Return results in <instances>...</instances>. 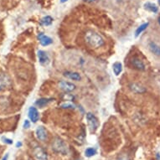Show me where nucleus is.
Wrapping results in <instances>:
<instances>
[{"label": "nucleus", "instance_id": "f257e3e1", "mask_svg": "<svg viewBox=\"0 0 160 160\" xmlns=\"http://www.w3.org/2000/svg\"><path fill=\"white\" fill-rule=\"evenodd\" d=\"M84 39L87 45L92 49H98L105 45V40L102 36L93 30H87L85 33Z\"/></svg>", "mask_w": 160, "mask_h": 160}, {"label": "nucleus", "instance_id": "f03ea898", "mask_svg": "<svg viewBox=\"0 0 160 160\" xmlns=\"http://www.w3.org/2000/svg\"><path fill=\"white\" fill-rule=\"evenodd\" d=\"M52 150L56 153L62 155L68 154L69 148L68 145L66 143L63 139L61 138H55L52 142Z\"/></svg>", "mask_w": 160, "mask_h": 160}, {"label": "nucleus", "instance_id": "7ed1b4c3", "mask_svg": "<svg viewBox=\"0 0 160 160\" xmlns=\"http://www.w3.org/2000/svg\"><path fill=\"white\" fill-rule=\"evenodd\" d=\"M87 120L90 132H95L97 130V128H99L98 119L96 118V116L94 114H92V112H88L87 114Z\"/></svg>", "mask_w": 160, "mask_h": 160}, {"label": "nucleus", "instance_id": "20e7f679", "mask_svg": "<svg viewBox=\"0 0 160 160\" xmlns=\"http://www.w3.org/2000/svg\"><path fill=\"white\" fill-rule=\"evenodd\" d=\"M33 156L35 160H48L47 152L40 146H36L34 148Z\"/></svg>", "mask_w": 160, "mask_h": 160}, {"label": "nucleus", "instance_id": "39448f33", "mask_svg": "<svg viewBox=\"0 0 160 160\" xmlns=\"http://www.w3.org/2000/svg\"><path fill=\"white\" fill-rule=\"evenodd\" d=\"M11 80L9 76L5 73L0 74V92H3L4 90L10 87Z\"/></svg>", "mask_w": 160, "mask_h": 160}, {"label": "nucleus", "instance_id": "423d86ee", "mask_svg": "<svg viewBox=\"0 0 160 160\" xmlns=\"http://www.w3.org/2000/svg\"><path fill=\"white\" fill-rule=\"evenodd\" d=\"M35 136L37 139L40 142H45L48 138V132L43 126H39L37 128L35 131Z\"/></svg>", "mask_w": 160, "mask_h": 160}, {"label": "nucleus", "instance_id": "0eeeda50", "mask_svg": "<svg viewBox=\"0 0 160 160\" xmlns=\"http://www.w3.org/2000/svg\"><path fill=\"white\" fill-rule=\"evenodd\" d=\"M129 89L136 94H143L147 92V89L143 86L138 84V83H135V82L129 85Z\"/></svg>", "mask_w": 160, "mask_h": 160}, {"label": "nucleus", "instance_id": "6e6552de", "mask_svg": "<svg viewBox=\"0 0 160 160\" xmlns=\"http://www.w3.org/2000/svg\"><path fill=\"white\" fill-rule=\"evenodd\" d=\"M131 64L132 66H133L134 68L138 70V71H145L146 69V66H145L144 63L142 62V61L141 59H139L138 57H133L131 60Z\"/></svg>", "mask_w": 160, "mask_h": 160}, {"label": "nucleus", "instance_id": "1a4fd4ad", "mask_svg": "<svg viewBox=\"0 0 160 160\" xmlns=\"http://www.w3.org/2000/svg\"><path fill=\"white\" fill-rule=\"evenodd\" d=\"M59 87L65 92H71L76 90V86L73 83L66 82V81H62V82H60L59 83Z\"/></svg>", "mask_w": 160, "mask_h": 160}, {"label": "nucleus", "instance_id": "9d476101", "mask_svg": "<svg viewBox=\"0 0 160 160\" xmlns=\"http://www.w3.org/2000/svg\"><path fill=\"white\" fill-rule=\"evenodd\" d=\"M29 118L30 119V121L32 122H37L39 121V112L37 110V108H34V107H31V108H29Z\"/></svg>", "mask_w": 160, "mask_h": 160}, {"label": "nucleus", "instance_id": "9b49d317", "mask_svg": "<svg viewBox=\"0 0 160 160\" xmlns=\"http://www.w3.org/2000/svg\"><path fill=\"white\" fill-rule=\"evenodd\" d=\"M38 39H39V41L40 43V45L42 46H48V45H51L53 43L52 39L50 37L45 35L43 33H40V34L38 35Z\"/></svg>", "mask_w": 160, "mask_h": 160}, {"label": "nucleus", "instance_id": "f8f14e48", "mask_svg": "<svg viewBox=\"0 0 160 160\" xmlns=\"http://www.w3.org/2000/svg\"><path fill=\"white\" fill-rule=\"evenodd\" d=\"M38 59H39V62L41 65H45V64L49 63L50 61V58L49 55L44 50H39L38 51Z\"/></svg>", "mask_w": 160, "mask_h": 160}, {"label": "nucleus", "instance_id": "ddd939ff", "mask_svg": "<svg viewBox=\"0 0 160 160\" xmlns=\"http://www.w3.org/2000/svg\"><path fill=\"white\" fill-rule=\"evenodd\" d=\"M64 76H66L67 78L71 79V80L77 81V82L82 79L81 75H80L78 72H75V71H66V72L64 73Z\"/></svg>", "mask_w": 160, "mask_h": 160}, {"label": "nucleus", "instance_id": "4468645a", "mask_svg": "<svg viewBox=\"0 0 160 160\" xmlns=\"http://www.w3.org/2000/svg\"><path fill=\"white\" fill-rule=\"evenodd\" d=\"M148 48H149L150 51L156 56H160V46L157 45L155 42H149L148 44Z\"/></svg>", "mask_w": 160, "mask_h": 160}, {"label": "nucleus", "instance_id": "2eb2a0df", "mask_svg": "<svg viewBox=\"0 0 160 160\" xmlns=\"http://www.w3.org/2000/svg\"><path fill=\"white\" fill-rule=\"evenodd\" d=\"M52 98H40L37 100L35 105L38 106L39 108H44L45 106H47L50 102H52Z\"/></svg>", "mask_w": 160, "mask_h": 160}, {"label": "nucleus", "instance_id": "dca6fc26", "mask_svg": "<svg viewBox=\"0 0 160 160\" xmlns=\"http://www.w3.org/2000/svg\"><path fill=\"white\" fill-rule=\"evenodd\" d=\"M112 71L116 76H119L122 71V65L121 62H115L112 65Z\"/></svg>", "mask_w": 160, "mask_h": 160}, {"label": "nucleus", "instance_id": "f3484780", "mask_svg": "<svg viewBox=\"0 0 160 160\" xmlns=\"http://www.w3.org/2000/svg\"><path fill=\"white\" fill-rule=\"evenodd\" d=\"M53 23V18L50 16H45L41 18L40 20V24L44 25V26H50V24Z\"/></svg>", "mask_w": 160, "mask_h": 160}, {"label": "nucleus", "instance_id": "a211bd4d", "mask_svg": "<svg viewBox=\"0 0 160 160\" xmlns=\"http://www.w3.org/2000/svg\"><path fill=\"white\" fill-rule=\"evenodd\" d=\"M144 8L145 9H147V10L150 11L152 13H157L158 11V8L157 6L155 5L154 3H150V2H148V3H145Z\"/></svg>", "mask_w": 160, "mask_h": 160}, {"label": "nucleus", "instance_id": "6ab92c4d", "mask_svg": "<svg viewBox=\"0 0 160 160\" xmlns=\"http://www.w3.org/2000/svg\"><path fill=\"white\" fill-rule=\"evenodd\" d=\"M149 25V23L147 22V23H144V24H141L140 26L136 29V32H135V37H138L140 34H142V32L147 29V28Z\"/></svg>", "mask_w": 160, "mask_h": 160}, {"label": "nucleus", "instance_id": "aec40b11", "mask_svg": "<svg viewBox=\"0 0 160 160\" xmlns=\"http://www.w3.org/2000/svg\"><path fill=\"white\" fill-rule=\"evenodd\" d=\"M97 154V150L94 148H87V149L85 150V156L87 158H92Z\"/></svg>", "mask_w": 160, "mask_h": 160}, {"label": "nucleus", "instance_id": "412c9836", "mask_svg": "<svg viewBox=\"0 0 160 160\" xmlns=\"http://www.w3.org/2000/svg\"><path fill=\"white\" fill-rule=\"evenodd\" d=\"M61 108H71V109H72V108H75V105H74L73 103L67 102L62 103V104L61 105Z\"/></svg>", "mask_w": 160, "mask_h": 160}, {"label": "nucleus", "instance_id": "4be33fe9", "mask_svg": "<svg viewBox=\"0 0 160 160\" xmlns=\"http://www.w3.org/2000/svg\"><path fill=\"white\" fill-rule=\"evenodd\" d=\"M30 128V122H29V120H25L24 122V128L27 129Z\"/></svg>", "mask_w": 160, "mask_h": 160}, {"label": "nucleus", "instance_id": "5701e85b", "mask_svg": "<svg viewBox=\"0 0 160 160\" xmlns=\"http://www.w3.org/2000/svg\"><path fill=\"white\" fill-rule=\"evenodd\" d=\"M118 160H129V158L126 154H123V155H121L120 157L118 158Z\"/></svg>", "mask_w": 160, "mask_h": 160}, {"label": "nucleus", "instance_id": "b1692460", "mask_svg": "<svg viewBox=\"0 0 160 160\" xmlns=\"http://www.w3.org/2000/svg\"><path fill=\"white\" fill-rule=\"evenodd\" d=\"M3 142H5V143H8V144H12V143H13V141H12L11 139L3 138Z\"/></svg>", "mask_w": 160, "mask_h": 160}, {"label": "nucleus", "instance_id": "393cba45", "mask_svg": "<svg viewBox=\"0 0 160 160\" xmlns=\"http://www.w3.org/2000/svg\"><path fill=\"white\" fill-rule=\"evenodd\" d=\"M156 159L160 160V153H159V152L156 153Z\"/></svg>", "mask_w": 160, "mask_h": 160}, {"label": "nucleus", "instance_id": "a878e982", "mask_svg": "<svg viewBox=\"0 0 160 160\" xmlns=\"http://www.w3.org/2000/svg\"><path fill=\"white\" fill-rule=\"evenodd\" d=\"M22 146V142H18L16 143V147L18 148V147H21Z\"/></svg>", "mask_w": 160, "mask_h": 160}, {"label": "nucleus", "instance_id": "bb28decb", "mask_svg": "<svg viewBox=\"0 0 160 160\" xmlns=\"http://www.w3.org/2000/svg\"><path fill=\"white\" fill-rule=\"evenodd\" d=\"M8 154L7 153V154H6L3 158H2V160H8Z\"/></svg>", "mask_w": 160, "mask_h": 160}, {"label": "nucleus", "instance_id": "cd10ccee", "mask_svg": "<svg viewBox=\"0 0 160 160\" xmlns=\"http://www.w3.org/2000/svg\"><path fill=\"white\" fill-rule=\"evenodd\" d=\"M68 0H61V3H66V2H67Z\"/></svg>", "mask_w": 160, "mask_h": 160}, {"label": "nucleus", "instance_id": "c85d7f7f", "mask_svg": "<svg viewBox=\"0 0 160 160\" xmlns=\"http://www.w3.org/2000/svg\"><path fill=\"white\" fill-rule=\"evenodd\" d=\"M158 24H159V25H160V17L158 18Z\"/></svg>", "mask_w": 160, "mask_h": 160}, {"label": "nucleus", "instance_id": "c756f323", "mask_svg": "<svg viewBox=\"0 0 160 160\" xmlns=\"http://www.w3.org/2000/svg\"><path fill=\"white\" fill-rule=\"evenodd\" d=\"M158 5L160 6V0H158Z\"/></svg>", "mask_w": 160, "mask_h": 160}, {"label": "nucleus", "instance_id": "7c9ffc66", "mask_svg": "<svg viewBox=\"0 0 160 160\" xmlns=\"http://www.w3.org/2000/svg\"><path fill=\"white\" fill-rule=\"evenodd\" d=\"M84 1H92V0H84Z\"/></svg>", "mask_w": 160, "mask_h": 160}]
</instances>
